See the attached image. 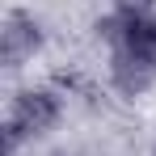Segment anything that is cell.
I'll use <instances>...</instances> for the list:
<instances>
[{
    "label": "cell",
    "mask_w": 156,
    "mask_h": 156,
    "mask_svg": "<svg viewBox=\"0 0 156 156\" xmlns=\"http://www.w3.org/2000/svg\"><path fill=\"white\" fill-rule=\"evenodd\" d=\"M59 122V97L51 89H21L9 105V122H4V148L13 152L21 139L47 135Z\"/></svg>",
    "instance_id": "1"
},
{
    "label": "cell",
    "mask_w": 156,
    "mask_h": 156,
    "mask_svg": "<svg viewBox=\"0 0 156 156\" xmlns=\"http://www.w3.org/2000/svg\"><path fill=\"white\" fill-rule=\"evenodd\" d=\"M42 47V30L38 21L21 13V9H13L9 17H4V30H0V59L9 63V68H21L26 59H34V51Z\"/></svg>",
    "instance_id": "2"
},
{
    "label": "cell",
    "mask_w": 156,
    "mask_h": 156,
    "mask_svg": "<svg viewBox=\"0 0 156 156\" xmlns=\"http://www.w3.org/2000/svg\"><path fill=\"white\" fill-rule=\"evenodd\" d=\"M114 4H118L122 13H148V9H152V0H114Z\"/></svg>",
    "instance_id": "3"
}]
</instances>
